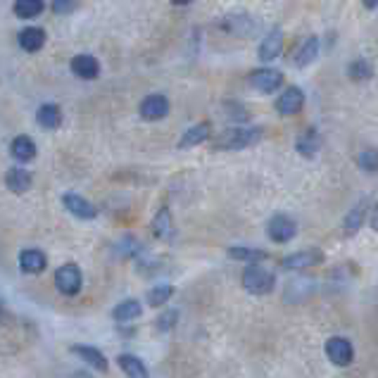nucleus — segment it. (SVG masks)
Returning <instances> with one entry per match:
<instances>
[{"instance_id":"f257e3e1","label":"nucleus","mask_w":378,"mask_h":378,"mask_svg":"<svg viewBox=\"0 0 378 378\" xmlns=\"http://www.w3.org/2000/svg\"><path fill=\"white\" fill-rule=\"evenodd\" d=\"M259 138H262V129L236 126L221 134L214 146L219 150H243V148H250V146H255V143H259Z\"/></svg>"},{"instance_id":"f03ea898","label":"nucleus","mask_w":378,"mask_h":378,"mask_svg":"<svg viewBox=\"0 0 378 378\" xmlns=\"http://www.w3.org/2000/svg\"><path fill=\"white\" fill-rule=\"evenodd\" d=\"M243 285L252 295H266V293H271L273 285H276V276H273L269 269H264V266L250 264L243 271Z\"/></svg>"},{"instance_id":"7ed1b4c3","label":"nucleus","mask_w":378,"mask_h":378,"mask_svg":"<svg viewBox=\"0 0 378 378\" xmlns=\"http://www.w3.org/2000/svg\"><path fill=\"white\" fill-rule=\"evenodd\" d=\"M266 233H269V238L273 243H288V240L295 238L297 224L288 214H273L269 219V224H266Z\"/></svg>"},{"instance_id":"20e7f679","label":"nucleus","mask_w":378,"mask_h":378,"mask_svg":"<svg viewBox=\"0 0 378 378\" xmlns=\"http://www.w3.org/2000/svg\"><path fill=\"white\" fill-rule=\"evenodd\" d=\"M247 83H250L252 88L259 90V93H273V90H278L283 86V74L276 69H255L250 76H247Z\"/></svg>"},{"instance_id":"39448f33","label":"nucleus","mask_w":378,"mask_h":378,"mask_svg":"<svg viewBox=\"0 0 378 378\" xmlns=\"http://www.w3.org/2000/svg\"><path fill=\"white\" fill-rule=\"evenodd\" d=\"M55 285L64 295H76L81 288V269L76 264H64L55 273Z\"/></svg>"},{"instance_id":"423d86ee","label":"nucleus","mask_w":378,"mask_h":378,"mask_svg":"<svg viewBox=\"0 0 378 378\" xmlns=\"http://www.w3.org/2000/svg\"><path fill=\"white\" fill-rule=\"evenodd\" d=\"M326 357H329L336 367H348V364H352V360H355V350H352L350 341L336 336L326 341Z\"/></svg>"},{"instance_id":"0eeeda50","label":"nucleus","mask_w":378,"mask_h":378,"mask_svg":"<svg viewBox=\"0 0 378 378\" xmlns=\"http://www.w3.org/2000/svg\"><path fill=\"white\" fill-rule=\"evenodd\" d=\"M324 262V252L317 250V247H309V250H300L295 255H288L283 259V269L288 271H300V269H309L314 264Z\"/></svg>"},{"instance_id":"6e6552de","label":"nucleus","mask_w":378,"mask_h":378,"mask_svg":"<svg viewBox=\"0 0 378 378\" xmlns=\"http://www.w3.org/2000/svg\"><path fill=\"white\" fill-rule=\"evenodd\" d=\"M302 105H305V93H302V90H300L297 86L285 88L283 93L278 95V100H276L278 114H283V117L297 114L300 110H302Z\"/></svg>"},{"instance_id":"1a4fd4ad","label":"nucleus","mask_w":378,"mask_h":378,"mask_svg":"<svg viewBox=\"0 0 378 378\" xmlns=\"http://www.w3.org/2000/svg\"><path fill=\"white\" fill-rule=\"evenodd\" d=\"M167 114H169V100L165 95L153 93V95H148L146 100L141 102V117H143V119L158 122V119H162V117H167Z\"/></svg>"},{"instance_id":"9d476101","label":"nucleus","mask_w":378,"mask_h":378,"mask_svg":"<svg viewBox=\"0 0 378 378\" xmlns=\"http://www.w3.org/2000/svg\"><path fill=\"white\" fill-rule=\"evenodd\" d=\"M71 71H74L79 79L93 81L98 79V74H100V62H98L93 55L81 53V55L71 57Z\"/></svg>"},{"instance_id":"9b49d317","label":"nucleus","mask_w":378,"mask_h":378,"mask_svg":"<svg viewBox=\"0 0 378 378\" xmlns=\"http://www.w3.org/2000/svg\"><path fill=\"white\" fill-rule=\"evenodd\" d=\"M283 50V34L281 29H271L269 34L264 36V41L259 43V60L262 62H271L281 55Z\"/></svg>"},{"instance_id":"f8f14e48","label":"nucleus","mask_w":378,"mask_h":378,"mask_svg":"<svg viewBox=\"0 0 378 378\" xmlns=\"http://www.w3.org/2000/svg\"><path fill=\"white\" fill-rule=\"evenodd\" d=\"M62 205L79 219H95V214H98L95 207L90 205L86 198H81V195H76V193H64Z\"/></svg>"},{"instance_id":"ddd939ff","label":"nucleus","mask_w":378,"mask_h":378,"mask_svg":"<svg viewBox=\"0 0 378 378\" xmlns=\"http://www.w3.org/2000/svg\"><path fill=\"white\" fill-rule=\"evenodd\" d=\"M71 352H74L76 357H79L81 362H86V364H90L93 369H98V371H107V357L102 355L100 350L98 348H93V345H74L71 348Z\"/></svg>"},{"instance_id":"4468645a","label":"nucleus","mask_w":378,"mask_h":378,"mask_svg":"<svg viewBox=\"0 0 378 378\" xmlns=\"http://www.w3.org/2000/svg\"><path fill=\"white\" fill-rule=\"evenodd\" d=\"M36 122L38 126L45 129V131H53L62 124V110L55 105V102H45V105L38 107L36 112Z\"/></svg>"},{"instance_id":"2eb2a0df","label":"nucleus","mask_w":378,"mask_h":378,"mask_svg":"<svg viewBox=\"0 0 378 378\" xmlns=\"http://www.w3.org/2000/svg\"><path fill=\"white\" fill-rule=\"evenodd\" d=\"M210 134H212L210 122L195 124V126H191V129H188V131H186L184 136H181L179 148L184 150V148H195V146H200V143H205L207 138H210Z\"/></svg>"},{"instance_id":"dca6fc26","label":"nucleus","mask_w":378,"mask_h":378,"mask_svg":"<svg viewBox=\"0 0 378 378\" xmlns=\"http://www.w3.org/2000/svg\"><path fill=\"white\" fill-rule=\"evenodd\" d=\"M5 186H8L10 191L17 193V195L27 193L31 188V174L27 172V169H22V167L10 169V172L5 174Z\"/></svg>"},{"instance_id":"f3484780","label":"nucleus","mask_w":378,"mask_h":378,"mask_svg":"<svg viewBox=\"0 0 378 378\" xmlns=\"http://www.w3.org/2000/svg\"><path fill=\"white\" fill-rule=\"evenodd\" d=\"M367 210H369V203H367V200H362V203H357L348 212V217L343 219V229H345V233H348V236H355V233L362 229L364 217H367Z\"/></svg>"},{"instance_id":"a211bd4d","label":"nucleus","mask_w":378,"mask_h":378,"mask_svg":"<svg viewBox=\"0 0 378 378\" xmlns=\"http://www.w3.org/2000/svg\"><path fill=\"white\" fill-rule=\"evenodd\" d=\"M295 148L302 158H314V155L319 153V148H321V136H319L317 129H307V131L297 138Z\"/></svg>"},{"instance_id":"6ab92c4d","label":"nucleus","mask_w":378,"mask_h":378,"mask_svg":"<svg viewBox=\"0 0 378 378\" xmlns=\"http://www.w3.org/2000/svg\"><path fill=\"white\" fill-rule=\"evenodd\" d=\"M19 45H22V50H27V53H38L45 45V31L38 27L24 29L22 34H19Z\"/></svg>"},{"instance_id":"aec40b11","label":"nucleus","mask_w":378,"mask_h":378,"mask_svg":"<svg viewBox=\"0 0 378 378\" xmlns=\"http://www.w3.org/2000/svg\"><path fill=\"white\" fill-rule=\"evenodd\" d=\"M10 153H12V158L19 162H31L36 158V143L31 141L29 136H17L10 146Z\"/></svg>"},{"instance_id":"412c9836","label":"nucleus","mask_w":378,"mask_h":378,"mask_svg":"<svg viewBox=\"0 0 378 378\" xmlns=\"http://www.w3.org/2000/svg\"><path fill=\"white\" fill-rule=\"evenodd\" d=\"M317 55H319V38L317 36H309L307 41H305L302 45L297 48V53H295V67H307V64H312L317 60Z\"/></svg>"},{"instance_id":"4be33fe9","label":"nucleus","mask_w":378,"mask_h":378,"mask_svg":"<svg viewBox=\"0 0 378 378\" xmlns=\"http://www.w3.org/2000/svg\"><path fill=\"white\" fill-rule=\"evenodd\" d=\"M224 29L236 36H250L255 31V22L247 15H229L224 19Z\"/></svg>"},{"instance_id":"5701e85b","label":"nucleus","mask_w":378,"mask_h":378,"mask_svg":"<svg viewBox=\"0 0 378 378\" xmlns=\"http://www.w3.org/2000/svg\"><path fill=\"white\" fill-rule=\"evenodd\" d=\"M19 266L27 273H41L45 269V255L41 250H22L19 255Z\"/></svg>"},{"instance_id":"b1692460","label":"nucleus","mask_w":378,"mask_h":378,"mask_svg":"<svg viewBox=\"0 0 378 378\" xmlns=\"http://www.w3.org/2000/svg\"><path fill=\"white\" fill-rule=\"evenodd\" d=\"M119 367L129 378H150L146 364H143L136 355H119Z\"/></svg>"},{"instance_id":"393cba45","label":"nucleus","mask_w":378,"mask_h":378,"mask_svg":"<svg viewBox=\"0 0 378 378\" xmlns=\"http://www.w3.org/2000/svg\"><path fill=\"white\" fill-rule=\"evenodd\" d=\"M141 312L143 307L138 300H124V302H119L114 307L112 317H114V321H134V319L141 317Z\"/></svg>"},{"instance_id":"a878e982","label":"nucleus","mask_w":378,"mask_h":378,"mask_svg":"<svg viewBox=\"0 0 378 378\" xmlns=\"http://www.w3.org/2000/svg\"><path fill=\"white\" fill-rule=\"evenodd\" d=\"M43 0H17L15 3V15L19 19H34L43 12Z\"/></svg>"},{"instance_id":"bb28decb","label":"nucleus","mask_w":378,"mask_h":378,"mask_svg":"<svg viewBox=\"0 0 378 378\" xmlns=\"http://www.w3.org/2000/svg\"><path fill=\"white\" fill-rule=\"evenodd\" d=\"M229 255L233 259H238V262H250V264L266 259V252L255 250V247H229Z\"/></svg>"},{"instance_id":"cd10ccee","label":"nucleus","mask_w":378,"mask_h":378,"mask_svg":"<svg viewBox=\"0 0 378 378\" xmlns=\"http://www.w3.org/2000/svg\"><path fill=\"white\" fill-rule=\"evenodd\" d=\"M348 74H350V79H352V81H367V79H371V76H374V67H371V62H369V60H364V57H360V60L350 62Z\"/></svg>"},{"instance_id":"c85d7f7f","label":"nucleus","mask_w":378,"mask_h":378,"mask_svg":"<svg viewBox=\"0 0 378 378\" xmlns=\"http://www.w3.org/2000/svg\"><path fill=\"white\" fill-rule=\"evenodd\" d=\"M153 231L158 238H172V214H169L167 207L158 212V217L153 221Z\"/></svg>"},{"instance_id":"c756f323","label":"nucleus","mask_w":378,"mask_h":378,"mask_svg":"<svg viewBox=\"0 0 378 378\" xmlns=\"http://www.w3.org/2000/svg\"><path fill=\"white\" fill-rule=\"evenodd\" d=\"M172 295H174V288H172V285H158V288H150V293H148L146 300H148L150 307H165Z\"/></svg>"},{"instance_id":"7c9ffc66","label":"nucleus","mask_w":378,"mask_h":378,"mask_svg":"<svg viewBox=\"0 0 378 378\" xmlns=\"http://www.w3.org/2000/svg\"><path fill=\"white\" fill-rule=\"evenodd\" d=\"M357 165H360V169H364V172L369 174H376L378 172V150H362L360 158H357Z\"/></svg>"},{"instance_id":"2f4dec72","label":"nucleus","mask_w":378,"mask_h":378,"mask_svg":"<svg viewBox=\"0 0 378 378\" xmlns=\"http://www.w3.org/2000/svg\"><path fill=\"white\" fill-rule=\"evenodd\" d=\"M176 319H179V312H176V309H167L165 314H162V317L158 319V329H160V331H169V329H174Z\"/></svg>"},{"instance_id":"473e14b6","label":"nucleus","mask_w":378,"mask_h":378,"mask_svg":"<svg viewBox=\"0 0 378 378\" xmlns=\"http://www.w3.org/2000/svg\"><path fill=\"white\" fill-rule=\"evenodd\" d=\"M76 8V0H53V10L57 15H69Z\"/></svg>"},{"instance_id":"72a5a7b5","label":"nucleus","mask_w":378,"mask_h":378,"mask_svg":"<svg viewBox=\"0 0 378 378\" xmlns=\"http://www.w3.org/2000/svg\"><path fill=\"white\" fill-rule=\"evenodd\" d=\"M367 10H378V0H362Z\"/></svg>"},{"instance_id":"f704fd0d","label":"nucleus","mask_w":378,"mask_h":378,"mask_svg":"<svg viewBox=\"0 0 378 378\" xmlns=\"http://www.w3.org/2000/svg\"><path fill=\"white\" fill-rule=\"evenodd\" d=\"M371 226H374V231H378V207L374 210V217H371Z\"/></svg>"},{"instance_id":"c9c22d12","label":"nucleus","mask_w":378,"mask_h":378,"mask_svg":"<svg viewBox=\"0 0 378 378\" xmlns=\"http://www.w3.org/2000/svg\"><path fill=\"white\" fill-rule=\"evenodd\" d=\"M172 3H174V5H191L193 0H172Z\"/></svg>"}]
</instances>
